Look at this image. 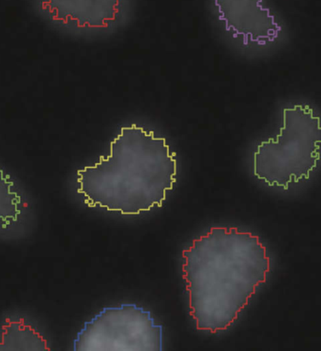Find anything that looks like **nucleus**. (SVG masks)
<instances>
[{"label": "nucleus", "mask_w": 321, "mask_h": 351, "mask_svg": "<svg viewBox=\"0 0 321 351\" xmlns=\"http://www.w3.org/2000/svg\"><path fill=\"white\" fill-rule=\"evenodd\" d=\"M182 276L196 329L228 330L261 285L271 261L259 236L214 226L182 252Z\"/></svg>", "instance_id": "f257e3e1"}, {"label": "nucleus", "mask_w": 321, "mask_h": 351, "mask_svg": "<svg viewBox=\"0 0 321 351\" xmlns=\"http://www.w3.org/2000/svg\"><path fill=\"white\" fill-rule=\"evenodd\" d=\"M177 159L164 137L136 124L122 127L110 154L78 170V194L88 207L139 215L162 207L177 182Z\"/></svg>", "instance_id": "f03ea898"}, {"label": "nucleus", "mask_w": 321, "mask_h": 351, "mask_svg": "<svg viewBox=\"0 0 321 351\" xmlns=\"http://www.w3.org/2000/svg\"><path fill=\"white\" fill-rule=\"evenodd\" d=\"M321 121L309 106L283 111L278 136L261 142L254 154V174L272 187L287 190L308 180L320 160Z\"/></svg>", "instance_id": "7ed1b4c3"}, {"label": "nucleus", "mask_w": 321, "mask_h": 351, "mask_svg": "<svg viewBox=\"0 0 321 351\" xmlns=\"http://www.w3.org/2000/svg\"><path fill=\"white\" fill-rule=\"evenodd\" d=\"M75 351H162L163 326L136 304L106 307L78 332Z\"/></svg>", "instance_id": "20e7f679"}, {"label": "nucleus", "mask_w": 321, "mask_h": 351, "mask_svg": "<svg viewBox=\"0 0 321 351\" xmlns=\"http://www.w3.org/2000/svg\"><path fill=\"white\" fill-rule=\"evenodd\" d=\"M261 3L262 0H214L226 29L233 32L234 37H243L244 45H265L274 42L281 32L274 15Z\"/></svg>", "instance_id": "39448f33"}, {"label": "nucleus", "mask_w": 321, "mask_h": 351, "mask_svg": "<svg viewBox=\"0 0 321 351\" xmlns=\"http://www.w3.org/2000/svg\"><path fill=\"white\" fill-rule=\"evenodd\" d=\"M119 3L121 0H43L42 9L56 21L101 29L116 20Z\"/></svg>", "instance_id": "423d86ee"}, {"label": "nucleus", "mask_w": 321, "mask_h": 351, "mask_svg": "<svg viewBox=\"0 0 321 351\" xmlns=\"http://www.w3.org/2000/svg\"><path fill=\"white\" fill-rule=\"evenodd\" d=\"M0 351H50L47 340L24 319L12 322L6 319L1 327Z\"/></svg>", "instance_id": "0eeeda50"}, {"label": "nucleus", "mask_w": 321, "mask_h": 351, "mask_svg": "<svg viewBox=\"0 0 321 351\" xmlns=\"http://www.w3.org/2000/svg\"><path fill=\"white\" fill-rule=\"evenodd\" d=\"M14 186L10 176L0 170V228H7L16 222L21 215V197L12 191Z\"/></svg>", "instance_id": "6e6552de"}]
</instances>
